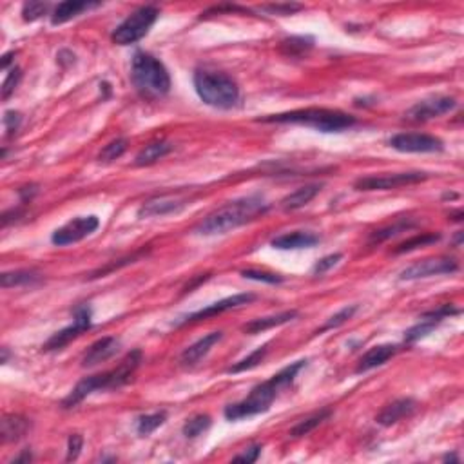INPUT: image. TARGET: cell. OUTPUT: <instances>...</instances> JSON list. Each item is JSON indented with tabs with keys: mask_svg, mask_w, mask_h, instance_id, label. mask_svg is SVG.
<instances>
[{
	"mask_svg": "<svg viewBox=\"0 0 464 464\" xmlns=\"http://www.w3.org/2000/svg\"><path fill=\"white\" fill-rule=\"evenodd\" d=\"M305 365H307V361H296L292 365L285 366L282 372L270 377L269 381L254 386V388L250 390V394L247 395L243 401L228 405L227 408H225V417H227L228 421H240V419L253 417V415L267 412L270 408V405L274 402V399H276V395L279 394V390L292 385L294 377L298 376V372Z\"/></svg>",
	"mask_w": 464,
	"mask_h": 464,
	"instance_id": "6da1fadb",
	"label": "cell"
},
{
	"mask_svg": "<svg viewBox=\"0 0 464 464\" xmlns=\"http://www.w3.org/2000/svg\"><path fill=\"white\" fill-rule=\"evenodd\" d=\"M269 203L261 196H247V198L236 199V202L227 203L225 207L211 212V214L196 227V232L203 236H212V234H225L228 231L241 227V225L254 221L256 218L265 214L269 211Z\"/></svg>",
	"mask_w": 464,
	"mask_h": 464,
	"instance_id": "7a4b0ae2",
	"label": "cell"
},
{
	"mask_svg": "<svg viewBox=\"0 0 464 464\" xmlns=\"http://www.w3.org/2000/svg\"><path fill=\"white\" fill-rule=\"evenodd\" d=\"M141 363V352L140 350H133L129 352L124 359L120 361V365L116 369L109 370V372L98 373V376L86 377L79 385L73 388L69 395L62 401L64 408H75L79 402H82L87 395H91L93 392H100V390H115L120 386L127 385L131 381L133 373Z\"/></svg>",
	"mask_w": 464,
	"mask_h": 464,
	"instance_id": "3957f363",
	"label": "cell"
},
{
	"mask_svg": "<svg viewBox=\"0 0 464 464\" xmlns=\"http://www.w3.org/2000/svg\"><path fill=\"white\" fill-rule=\"evenodd\" d=\"M260 122L265 124H299L314 127L321 133H341L344 129H350L356 125V118L352 115H347L337 109H298V111L279 112V115H270L265 118H260Z\"/></svg>",
	"mask_w": 464,
	"mask_h": 464,
	"instance_id": "277c9868",
	"label": "cell"
},
{
	"mask_svg": "<svg viewBox=\"0 0 464 464\" xmlns=\"http://www.w3.org/2000/svg\"><path fill=\"white\" fill-rule=\"evenodd\" d=\"M195 89L203 104L216 109H232L240 102V87L236 80L220 71L198 69L195 73Z\"/></svg>",
	"mask_w": 464,
	"mask_h": 464,
	"instance_id": "5b68a950",
	"label": "cell"
},
{
	"mask_svg": "<svg viewBox=\"0 0 464 464\" xmlns=\"http://www.w3.org/2000/svg\"><path fill=\"white\" fill-rule=\"evenodd\" d=\"M131 80H133L137 91L147 98H156L169 93L170 76L158 58L153 54L137 51L131 66Z\"/></svg>",
	"mask_w": 464,
	"mask_h": 464,
	"instance_id": "8992f818",
	"label": "cell"
},
{
	"mask_svg": "<svg viewBox=\"0 0 464 464\" xmlns=\"http://www.w3.org/2000/svg\"><path fill=\"white\" fill-rule=\"evenodd\" d=\"M158 11L156 6H141L137 11H133L122 22L118 28L112 31L111 40L115 42L116 46H131V44H137L138 40L149 33V29L153 28V24L156 22Z\"/></svg>",
	"mask_w": 464,
	"mask_h": 464,
	"instance_id": "52a82bcc",
	"label": "cell"
},
{
	"mask_svg": "<svg viewBox=\"0 0 464 464\" xmlns=\"http://www.w3.org/2000/svg\"><path fill=\"white\" fill-rule=\"evenodd\" d=\"M431 174L414 170V173H395V174H379V176H365L356 182V191H390L398 187L414 185V183L424 182Z\"/></svg>",
	"mask_w": 464,
	"mask_h": 464,
	"instance_id": "ba28073f",
	"label": "cell"
},
{
	"mask_svg": "<svg viewBox=\"0 0 464 464\" xmlns=\"http://www.w3.org/2000/svg\"><path fill=\"white\" fill-rule=\"evenodd\" d=\"M91 328V308L87 305H79L75 308V319L69 327L62 328L60 332L53 334L50 340L44 344V350L46 352H53V350H62L66 344H69L71 341L76 340L79 336H82L83 332H87Z\"/></svg>",
	"mask_w": 464,
	"mask_h": 464,
	"instance_id": "9c48e42d",
	"label": "cell"
},
{
	"mask_svg": "<svg viewBox=\"0 0 464 464\" xmlns=\"http://www.w3.org/2000/svg\"><path fill=\"white\" fill-rule=\"evenodd\" d=\"M100 220L96 216H79L75 220L67 221L64 227L57 228L51 236V241L58 247H67V245L79 243L83 238H87L89 234L98 228Z\"/></svg>",
	"mask_w": 464,
	"mask_h": 464,
	"instance_id": "30bf717a",
	"label": "cell"
},
{
	"mask_svg": "<svg viewBox=\"0 0 464 464\" xmlns=\"http://www.w3.org/2000/svg\"><path fill=\"white\" fill-rule=\"evenodd\" d=\"M459 270V263L453 257H428V260L417 261L414 265L406 267L399 279L410 282V279L428 278V276H441V274H453Z\"/></svg>",
	"mask_w": 464,
	"mask_h": 464,
	"instance_id": "8fae6325",
	"label": "cell"
},
{
	"mask_svg": "<svg viewBox=\"0 0 464 464\" xmlns=\"http://www.w3.org/2000/svg\"><path fill=\"white\" fill-rule=\"evenodd\" d=\"M390 145L399 153H439L443 151V140L423 133L395 134Z\"/></svg>",
	"mask_w": 464,
	"mask_h": 464,
	"instance_id": "7c38bea8",
	"label": "cell"
},
{
	"mask_svg": "<svg viewBox=\"0 0 464 464\" xmlns=\"http://www.w3.org/2000/svg\"><path fill=\"white\" fill-rule=\"evenodd\" d=\"M254 299H256V296L247 294V292H245V294L228 296V298L221 299V301L212 303V305H209V307H205V308H202V311L195 312V314L183 315V318L178 321V327H183V325H189V323H196V321H202V319L214 318V315H220V314H224V312L232 311V308H238V307H243V305H249V303H253Z\"/></svg>",
	"mask_w": 464,
	"mask_h": 464,
	"instance_id": "4fadbf2b",
	"label": "cell"
},
{
	"mask_svg": "<svg viewBox=\"0 0 464 464\" xmlns=\"http://www.w3.org/2000/svg\"><path fill=\"white\" fill-rule=\"evenodd\" d=\"M456 105V100H453L452 96H435V98L417 102L414 108L408 109L405 118L408 122H427L431 120V118H437V116L441 115H446V112L452 111Z\"/></svg>",
	"mask_w": 464,
	"mask_h": 464,
	"instance_id": "5bb4252c",
	"label": "cell"
},
{
	"mask_svg": "<svg viewBox=\"0 0 464 464\" xmlns=\"http://www.w3.org/2000/svg\"><path fill=\"white\" fill-rule=\"evenodd\" d=\"M417 410V401L412 398H401L392 401L390 405H386L379 415L376 417V421L381 427H392V424L399 423L402 419L410 417L414 412Z\"/></svg>",
	"mask_w": 464,
	"mask_h": 464,
	"instance_id": "9a60e30c",
	"label": "cell"
},
{
	"mask_svg": "<svg viewBox=\"0 0 464 464\" xmlns=\"http://www.w3.org/2000/svg\"><path fill=\"white\" fill-rule=\"evenodd\" d=\"M120 348V340L118 337H102V340L95 341L91 347L87 348V352L82 357L83 369H91V366L100 365L104 361L111 359Z\"/></svg>",
	"mask_w": 464,
	"mask_h": 464,
	"instance_id": "2e32d148",
	"label": "cell"
},
{
	"mask_svg": "<svg viewBox=\"0 0 464 464\" xmlns=\"http://www.w3.org/2000/svg\"><path fill=\"white\" fill-rule=\"evenodd\" d=\"M187 205L185 198H176V196H158V198L145 202L138 211L140 218H153V216H166L173 212L182 211Z\"/></svg>",
	"mask_w": 464,
	"mask_h": 464,
	"instance_id": "e0dca14e",
	"label": "cell"
},
{
	"mask_svg": "<svg viewBox=\"0 0 464 464\" xmlns=\"http://www.w3.org/2000/svg\"><path fill=\"white\" fill-rule=\"evenodd\" d=\"M221 337H224V332H211L207 336H203L202 340H198L195 344H191V347H187L185 350H183L182 356H180V363H182L183 366L198 365L199 361L211 352L212 347H214L216 343H220Z\"/></svg>",
	"mask_w": 464,
	"mask_h": 464,
	"instance_id": "ac0fdd59",
	"label": "cell"
},
{
	"mask_svg": "<svg viewBox=\"0 0 464 464\" xmlns=\"http://www.w3.org/2000/svg\"><path fill=\"white\" fill-rule=\"evenodd\" d=\"M399 352L398 344H377V347H372L369 352L363 354V357L359 359L356 366V373H363L369 372V370L377 369V366L385 365L386 361L392 359L395 354Z\"/></svg>",
	"mask_w": 464,
	"mask_h": 464,
	"instance_id": "d6986e66",
	"label": "cell"
},
{
	"mask_svg": "<svg viewBox=\"0 0 464 464\" xmlns=\"http://www.w3.org/2000/svg\"><path fill=\"white\" fill-rule=\"evenodd\" d=\"M319 243V236L314 234V232H303V231H296V232H286V234H282V236H276L270 245H272L274 249L279 250H296V249H311L314 245Z\"/></svg>",
	"mask_w": 464,
	"mask_h": 464,
	"instance_id": "ffe728a7",
	"label": "cell"
},
{
	"mask_svg": "<svg viewBox=\"0 0 464 464\" xmlns=\"http://www.w3.org/2000/svg\"><path fill=\"white\" fill-rule=\"evenodd\" d=\"M96 6H100L98 2H79V0H66V2H60V4L54 8L53 15H51V24L53 25L66 24L67 21H71V18L79 17L82 11L96 8Z\"/></svg>",
	"mask_w": 464,
	"mask_h": 464,
	"instance_id": "44dd1931",
	"label": "cell"
},
{
	"mask_svg": "<svg viewBox=\"0 0 464 464\" xmlns=\"http://www.w3.org/2000/svg\"><path fill=\"white\" fill-rule=\"evenodd\" d=\"M31 428V423L22 415H4L2 419V443H17Z\"/></svg>",
	"mask_w": 464,
	"mask_h": 464,
	"instance_id": "7402d4cb",
	"label": "cell"
},
{
	"mask_svg": "<svg viewBox=\"0 0 464 464\" xmlns=\"http://www.w3.org/2000/svg\"><path fill=\"white\" fill-rule=\"evenodd\" d=\"M296 318H298V311H286V312H282V314L269 315V318H257V319H253L250 323L243 325V332L254 336V334H261V332L269 330V328L289 323V321H292V319Z\"/></svg>",
	"mask_w": 464,
	"mask_h": 464,
	"instance_id": "603a6c76",
	"label": "cell"
},
{
	"mask_svg": "<svg viewBox=\"0 0 464 464\" xmlns=\"http://www.w3.org/2000/svg\"><path fill=\"white\" fill-rule=\"evenodd\" d=\"M321 191V183H312V185L299 187L298 191L290 192L289 196L282 199V207L283 211H296V209L305 207L307 203H311L315 196Z\"/></svg>",
	"mask_w": 464,
	"mask_h": 464,
	"instance_id": "cb8c5ba5",
	"label": "cell"
},
{
	"mask_svg": "<svg viewBox=\"0 0 464 464\" xmlns=\"http://www.w3.org/2000/svg\"><path fill=\"white\" fill-rule=\"evenodd\" d=\"M170 151H173V144H169V141H163V140L153 141V144L145 145L144 149L137 154V160H134V163L140 167L151 166V163L158 162V160H162L163 156H167Z\"/></svg>",
	"mask_w": 464,
	"mask_h": 464,
	"instance_id": "d4e9b609",
	"label": "cell"
},
{
	"mask_svg": "<svg viewBox=\"0 0 464 464\" xmlns=\"http://www.w3.org/2000/svg\"><path fill=\"white\" fill-rule=\"evenodd\" d=\"M330 415H332L330 408H323V410H319L318 414L303 419V421H299V423L290 430V437H294V439H298V437H305V435H308L311 431H314L319 424L325 423Z\"/></svg>",
	"mask_w": 464,
	"mask_h": 464,
	"instance_id": "484cf974",
	"label": "cell"
},
{
	"mask_svg": "<svg viewBox=\"0 0 464 464\" xmlns=\"http://www.w3.org/2000/svg\"><path fill=\"white\" fill-rule=\"evenodd\" d=\"M42 276L35 270H15V272H4L0 283L4 289H11V286H22V285H35L40 283Z\"/></svg>",
	"mask_w": 464,
	"mask_h": 464,
	"instance_id": "4316f807",
	"label": "cell"
},
{
	"mask_svg": "<svg viewBox=\"0 0 464 464\" xmlns=\"http://www.w3.org/2000/svg\"><path fill=\"white\" fill-rule=\"evenodd\" d=\"M414 225H415V221L401 220V221H395L394 225H388V227H383V228H379V231H373L372 234H370V240H369L370 245H376V243H381V241L390 240V238L398 236V234H401V232L412 228Z\"/></svg>",
	"mask_w": 464,
	"mask_h": 464,
	"instance_id": "83f0119b",
	"label": "cell"
},
{
	"mask_svg": "<svg viewBox=\"0 0 464 464\" xmlns=\"http://www.w3.org/2000/svg\"><path fill=\"white\" fill-rule=\"evenodd\" d=\"M441 240V234H435V232H423V234H417V236L410 238V240L402 241L395 247V254H405L412 253V250L419 249V247H427V245L435 243V241Z\"/></svg>",
	"mask_w": 464,
	"mask_h": 464,
	"instance_id": "f1b7e54d",
	"label": "cell"
},
{
	"mask_svg": "<svg viewBox=\"0 0 464 464\" xmlns=\"http://www.w3.org/2000/svg\"><path fill=\"white\" fill-rule=\"evenodd\" d=\"M167 414L166 412H154V414H147V415H140L137 421V431L141 435V437H147V435L153 434L156 428L162 427L166 423Z\"/></svg>",
	"mask_w": 464,
	"mask_h": 464,
	"instance_id": "f546056e",
	"label": "cell"
},
{
	"mask_svg": "<svg viewBox=\"0 0 464 464\" xmlns=\"http://www.w3.org/2000/svg\"><path fill=\"white\" fill-rule=\"evenodd\" d=\"M211 417L207 414H198L195 417L187 419V423L183 424L182 431L187 439H195L198 435H202L203 431H207L211 428Z\"/></svg>",
	"mask_w": 464,
	"mask_h": 464,
	"instance_id": "4dcf8cb0",
	"label": "cell"
},
{
	"mask_svg": "<svg viewBox=\"0 0 464 464\" xmlns=\"http://www.w3.org/2000/svg\"><path fill=\"white\" fill-rule=\"evenodd\" d=\"M267 352H269V347L267 344H263V347H260L257 350H254L250 356H247L245 359H241L240 363H236L234 366H231V369L227 370L228 373H240V372H247V370L254 369V366H257L263 361V357L267 356Z\"/></svg>",
	"mask_w": 464,
	"mask_h": 464,
	"instance_id": "1f68e13d",
	"label": "cell"
},
{
	"mask_svg": "<svg viewBox=\"0 0 464 464\" xmlns=\"http://www.w3.org/2000/svg\"><path fill=\"white\" fill-rule=\"evenodd\" d=\"M439 323H435V321H431V319H427L421 315V321H419L417 325H414L412 328H408L405 334V341L406 343H415V341H419L421 337L428 336L431 330H434L435 327H437Z\"/></svg>",
	"mask_w": 464,
	"mask_h": 464,
	"instance_id": "d6a6232c",
	"label": "cell"
},
{
	"mask_svg": "<svg viewBox=\"0 0 464 464\" xmlns=\"http://www.w3.org/2000/svg\"><path fill=\"white\" fill-rule=\"evenodd\" d=\"M127 138H116V140H112L111 144H108L102 149V153L98 154L100 162H112V160H116V158H120L122 154L127 151Z\"/></svg>",
	"mask_w": 464,
	"mask_h": 464,
	"instance_id": "836d02e7",
	"label": "cell"
},
{
	"mask_svg": "<svg viewBox=\"0 0 464 464\" xmlns=\"http://www.w3.org/2000/svg\"><path fill=\"white\" fill-rule=\"evenodd\" d=\"M357 308H359L357 305H350V307L341 308L337 314H334L332 318H328V321L323 325V327L319 328L318 334H319V332H327V330H332V328H337V327H341V325H344L348 319L354 318V314L357 312Z\"/></svg>",
	"mask_w": 464,
	"mask_h": 464,
	"instance_id": "e575fe53",
	"label": "cell"
},
{
	"mask_svg": "<svg viewBox=\"0 0 464 464\" xmlns=\"http://www.w3.org/2000/svg\"><path fill=\"white\" fill-rule=\"evenodd\" d=\"M312 42L314 40L307 37H292L289 38V40L283 42L282 47L286 54H301L303 51L311 50Z\"/></svg>",
	"mask_w": 464,
	"mask_h": 464,
	"instance_id": "d590c367",
	"label": "cell"
},
{
	"mask_svg": "<svg viewBox=\"0 0 464 464\" xmlns=\"http://www.w3.org/2000/svg\"><path fill=\"white\" fill-rule=\"evenodd\" d=\"M241 276L247 279H254V282H263L269 283V285H278V283H283V276L274 272H263V270H241Z\"/></svg>",
	"mask_w": 464,
	"mask_h": 464,
	"instance_id": "8d00e7d4",
	"label": "cell"
},
{
	"mask_svg": "<svg viewBox=\"0 0 464 464\" xmlns=\"http://www.w3.org/2000/svg\"><path fill=\"white\" fill-rule=\"evenodd\" d=\"M50 6L44 4V2H25L24 8H22V18L25 22H33L38 21L42 15H46Z\"/></svg>",
	"mask_w": 464,
	"mask_h": 464,
	"instance_id": "74e56055",
	"label": "cell"
},
{
	"mask_svg": "<svg viewBox=\"0 0 464 464\" xmlns=\"http://www.w3.org/2000/svg\"><path fill=\"white\" fill-rule=\"evenodd\" d=\"M21 79H22V71L18 69V67H13V69L9 71L8 79H6L4 83H2V98L8 100L9 96L15 93V89H17Z\"/></svg>",
	"mask_w": 464,
	"mask_h": 464,
	"instance_id": "f35d334b",
	"label": "cell"
},
{
	"mask_svg": "<svg viewBox=\"0 0 464 464\" xmlns=\"http://www.w3.org/2000/svg\"><path fill=\"white\" fill-rule=\"evenodd\" d=\"M341 260H343V254H340V253L330 254V256H325L323 260H319L318 263H315L314 269H312V272H314L315 276H321V274H325V272H328L330 269H334V267H336Z\"/></svg>",
	"mask_w": 464,
	"mask_h": 464,
	"instance_id": "ab89813d",
	"label": "cell"
},
{
	"mask_svg": "<svg viewBox=\"0 0 464 464\" xmlns=\"http://www.w3.org/2000/svg\"><path fill=\"white\" fill-rule=\"evenodd\" d=\"M303 6L301 4H270V6H263L261 11H267L270 15H282V17H286V15H292L296 11H301Z\"/></svg>",
	"mask_w": 464,
	"mask_h": 464,
	"instance_id": "60d3db41",
	"label": "cell"
},
{
	"mask_svg": "<svg viewBox=\"0 0 464 464\" xmlns=\"http://www.w3.org/2000/svg\"><path fill=\"white\" fill-rule=\"evenodd\" d=\"M82 446H83L82 435H79V434L71 435L69 441H67V457H66V459L67 460L79 459L80 450H82Z\"/></svg>",
	"mask_w": 464,
	"mask_h": 464,
	"instance_id": "b9f144b4",
	"label": "cell"
},
{
	"mask_svg": "<svg viewBox=\"0 0 464 464\" xmlns=\"http://www.w3.org/2000/svg\"><path fill=\"white\" fill-rule=\"evenodd\" d=\"M22 124V115L17 111H8L4 115V127L6 131H8V134L11 137L13 133H17L18 127H21Z\"/></svg>",
	"mask_w": 464,
	"mask_h": 464,
	"instance_id": "7bdbcfd3",
	"label": "cell"
},
{
	"mask_svg": "<svg viewBox=\"0 0 464 464\" xmlns=\"http://www.w3.org/2000/svg\"><path fill=\"white\" fill-rule=\"evenodd\" d=\"M260 453H261V446H260V444H254V446L247 448L243 453L236 456L232 460H236V463H247V464L256 463L257 457H260Z\"/></svg>",
	"mask_w": 464,
	"mask_h": 464,
	"instance_id": "ee69618b",
	"label": "cell"
},
{
	"mask_svg": "<svg viewBox=\"0 0 464 464\" xmlns=\"http://www.w3.org/2000/svg\"><path fill=\"white\" fill-rule=\"evenodd\" d=\"M37 191H38L37 185H29V187H22L21 191H18V195H21L22 202H29V199L37 195Z\"/></svg>",
	"mask_w": 464,
	"mask_h": 464,
	"instance_id": "f6af8a7d",
	"label": "cell"
},
{
	"mask_svg": "<svg viewBox=\"0 0 464 464\" xmlns=\"http://www.w3.org/2000/svg\"><path fill=\"white\" fill-rule=\"evenodd\" d=\"M31 459H33V456L29 453V450H25V452L22 453V456L15 457V459H13L11 463H29V460H31Z\"/></svg>",
	"mask_w": 464,
	"mask_h": 464,
	"instance_id": "bcb514c9",
	"label": "cell"
},
{
	"mask_svg": "<svg viewBox=\"0 0 464 464\" xmlns=\"http://www.w3.org/2000/svg\"><path fill=\"white\" fill-rule=\"evenodd\" d=\"M8 361V348H2V363Z\"/></svg>",
	"mask_w": 464,
	"mask_h": 464,
	"instance_id": "7dc6e473",
	"label": "cell"
},
{
	"mask_svg": "<svg viewBox=\"0 0 464 464\" xmlns=\"http://www.w3.org/2000/svg\"><path fill=\"white\" fill-rule=\"evenodd\" d=\"M444 460H457V457L456 456H446V457H444Z\"/></svg>",
	"mask_w": 464,
	"mask_h": 464,
	"instance_id": "c3c4849f",
	"label": "cell"
}]
</instances>
